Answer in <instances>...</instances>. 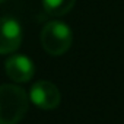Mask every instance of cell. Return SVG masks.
I'll use <instances>...</instances> for the list:
<instances>
[{"label":"cell","mask_w":124,"mask_h":124,"mask_svg":"<svg viewBox=\"0 0 124 124\" xmlns=\"http://www.w3.org/2000/svg\"><path fill=\"white\" fill-rule=\"evenodd\" d=\"M29 98L16 85H0V124H18L26 114Z\"/></svg>","instance_id":"cell-1"},{"label":"cell","mask_w":124,"mask_h":124,"mask_svg":"<svg viewBox=\"0 0 124 124\" xmlns=\"http://www.w3.org/2000/svg\"><path fill=\"white\" fill-rule=\"evenodd\" d=\"M72 29L60 21L48 22L41 32V44L51 55H61L72 47Z\"/></svg>","instance_id":"cell-2"},{"label":"cell","mask_w":124,"mask_h":124,"mask_svg":"<svg viewBox=\"0 0 124 124\" xmlns=\"http://www.w3.org/2000/svg\"><path fill=\"white\" fill-rule=\"evenodd\" d=\"M22 42L21 23L12 16L0 18V54L15 53Z\"/></svg>","instance_id":"cell-3"},{"label":"cell","mask_w":124,"mask_h":124,"mask_svg":"<svg viewBox=\"0 0 124 124\" xmlns=\"http://www.w3.org/2000/svg\"><path fill=\"white\" fill-rule=\"evenodd\" d=\"M29 99L41 109H54L60 105L61 95L54 83L48 80H38L31 88Z\"/></svg>","instance_id":"cell-4"},{"label":"cell","mask_w":124,"mask_h":124,"mask_svg":"<svg viewBox=\"0 0 124 124\" xmlns=\"http://www.w3.org/2000/svg\"><path fill=\"white\" fill-rule=\"evenodd\" d=\"M5 69H6L8 76L13 82H18V83H25L31 80L35 72V67L31 58L26 55H21V54L9 57L6 60Z\"/></svg>","instance_id":"cell-5"},{"label":"cell","mask_w":124,"mask_h":124,"mask_svg":"<svg viewBox=\"0 0 124 124\" xmlns=\"http://www.w3.org/2000/svg\"><path fill=\"white\" fill-rule=\"evenodd\" d=\"M76 0H42L45 12L51 16H63L73 9Z\"/></svg>","instance_id":"cell-6"},{"label":"cell","mask_w":124,"mask_h":124,"mask_svg":"<svg viewBox=\"0 0 124 124\" xmlns=\"http://www.w3.org/2000/svg\"><path fill=\"white\" fill-rule=\"evenodd\" d=\"M3 2H6V0H0V3H3Z\"/></svg>","instance_id":"cell-7"}]
</instances>
